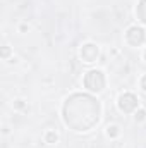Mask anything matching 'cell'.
<instances>
[{"instance_id":"cell-10","label":"cell","mask_w":146,"mask_h":148,"mask_svg":"<svg viewBox=\"0 0 146 148\" xmlns=\"http://www.w3.org/2000/svg\"><path fill=\"white\" fill-rule=\"evenodd\" d=\"M143 60L146 62V48H145V52H143Z\"/></svg>"},{"instance_id":"cell-8","label":"cell","mask_w":146,"mask_h":148,"mask_svg":"<svg viewBox=\"0 0 146 148\" xmlns=\"http://www.w3.org/2000/svg\"><path fill=\"white\" fill-rule=\"evenodd\" d=\"M139 86H141V90L146 93V74L141 77V81H139Z\"/></svg>"},{"instance_id":"cell-9","label":"cell","mask_w":146,"mask_h":148,"mask_svg":"<svg viewBox=\"0 0 146 148\" xmlns=\"http://www.w3.org/2000/svg\"><path fill=\"white\" fill-rule=\"evenodd\" d=\"M29 31V24H21L19 26V33H28Z\"/></svg>"},{"instance_id":"cell-7","label":"cell","mask_w":146,"mask_h":148,"mask_svg":"<svg viewBox=\"0 0 146 148\" xmlns=\"http://www.w3.org/2000/svg\"><path fill=\"white\" fill-rule=\"evenodd\" d=\"M9 55H10V47L5 45V47L2 48V59H3V60H9Z\"/></svg>"},{"instance_id":"cell-2","label":"cell","mask_w":146,"mask_h":148,"mask_svg":"<svg viewBox=\"0 0 146 148\" xmlns=\"http://www.w3.org/2000/svg\"><path fill=\"white\" fill-rule=\"evenodd\" d=\"M119 102H126V105H120V107H119L120 112L129 114V112H136L139 109V100H138L132 93H124V95H120V97H119Z\"/></svg>"},{"instance_id":"cell-3","label":"cell","mask_w":146,"mask_h":148,"mask_svg":"<svg viewBox=\"0 0 146 148\" xmlns=\"http://www.w3.org/2000/svg\"><path fill=\"white\" fill-rule=\"evenodd\" d=\"M59 140H60V136H59V133H57L55 129H48V131H45V134H43V141H45L46 145H57Z\"/></svg>"},{"instance_id":"cell-6","label":"cell","mask_w":146,"mask_h":148,"mask_svg":"<svg viewBox=\"0 0 146 148\" xmlns=\"http://www.w3.org/2000/svg\"><path fill=\"white\" fill-rule=\"evenodd\" d=\"M12 107H14L16 110H23V109H26V107H28V103H26V100H24V98H16V100L12 102Z\"/></svg>"},{"instance_id":"cell-1","label":"cell","mask_w":146,"mask_h":148,"mask_svg":"<svg viewBox=\"0 0 146 148\" xmlns=\"http://www.w3.org/2000/svg\"><path fill=\"white\" fill-rule=\"evenodd\" d=\"M79 55L84 64H93V62H96V59L100 55V48L95 43H84L79 50Z\"/></svg>"},{"instance_id":"cell-4","label":"cell","mask_w":146,"mask_h":148,"mask_svg":"<svg viewBox=\"0 0 146 148\" xmlns=\"http://www.w3.org/2000/svg\"><path fill=\"white\" fill-rule=\"evenodd\" d=\"M105 134L108 138H112V140H115V138L120 136V127L117 124H110V126H107V129H105Z\"/></svg>"},{"instance_id":"cell-5","label":"cell","mask_w":146,"mask_h":148,"mask_svg":"<svg viewBox=\"0 0 146 148\" xmlns=\"http://www.w3.org/2000/svg\"><path fill=\"white\" fill-rule=\"evenodd\" d=\"M134 121L136 122H145L146 121V109H138V110L134 112Z\"/></svg>"}]
</instances>
